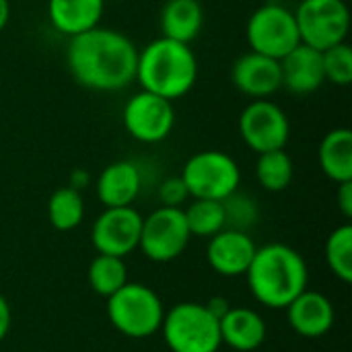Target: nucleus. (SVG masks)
<instances>
[{"mask_svg":"<svg viewBox=\"0 0 352 352\" xmlns=\"http://www.w3.org/2000/svg\"><path fill=\"white\" fill-rule=\"evenodd\" d=\"M138 47L134 41L109 27H93L70 37L66 66L72 78L97 93H118L136 80Z\"/></svg>","mask_w":352,"mask_h":352,"instance_id":"1","label":"nucleus"},{"mask_svg":"<svg viewBox=\"0 0 352 352\" xmlns=\"http://www.w3.org/2000/svg\"><path fill=\"white\" fill-rule=\"evenodd\" d=\"M252 297L268 309H287L309 285V268L303 256L285 243H268L256 250L245 272Z\"/></svg>","mask_w":352,"mask_h":352,"instance_id":"2","label":"nucleus"},{"mask_svg":"<svg viewBox=\"0 0 352 352\" xmlns=\"http://www.w3.org/2000/svg\"><path fill=\"white\" fill-rule=\"evenodd\" d=\"M136 80L140 89L175 101L198 80V60L190 43L157 37L138 50Z\"/></svg>","mask_w":352,"mask_h":352,"instance_id":"3","label":"nucleus"},{"mask_svg":"<svg viewBox=\"0 0 352 352\" xmlns=\"http://www.w3.org/2000/svg\"><path fill=\"white\" fill-rule=\"evenodd\" d=\"M107 320L126 338H151L161 330L165 305L155 289L142 283H126L107 297Z\"/></svg>","mask_w":352,"mask_h":352,"instance_id":"4","label":"nucleus"},{"mask_svg":"<svg viewBox=\"0 0 352 352\" xmlns=\"http://www.w3.org/2000/svg\"><path fill=\"white\" fill-rule=\"evenodd\" d=\"M159 332L171 352H219L223 346L219 320L196 301H182L165 311Z\"/></svg>","mask_w":352,"mask_h":352,"instance_id":"5","label":"nucleus"},{"mask_svg":"<svg viewBox=\"0 0 352 352\" xmlns=\"http://www.w3.org/2000/svg\"><path fill=\"white\" fill-rule=\"evenodd\" d=\"M190 198L219 200L223 202L241 184V169L237 161L217 148L200 151L192 155L179 173Z\"/></svg>","mask_w":352,"mask_h":352,"instance_id":"6","label":"nucleus"},{"mask_svg":"<svg viewBox=\"0 0 352 352\" xmlns=\"http://www.w3.org/2000/svg\"><path fill=\"white\" fill-rule=\"evenodd\" d=\"M245 39L252 52L274 60L285 58L301 43L295 12L278 0L260 4L245 23Z\"/></svg>","mask_w":352,"mask_h":352,"instance_id":"7","label":"nucleus"},{"mask_svg":"<svg viewBox=\"0 0 352 352\" xmlns=\"http://www.w3.org/2000/svg\"><path fill=\"white\" fill-rule=\"evenodd\" d=\"M293 12L301 43L314 50L324 52L351 33V8L344 0H301Z\"/></svg>","mask_w":352,"mask_h":352,"instance_id":"8","label":"nucleus"},{"mask_svg":"<svg viewBox=\"0 0 352 352\" xmlns=\"http://www.w3.org/2000/svg\"><path fill=\"white\" fill-rule=\"evenodd\" d=\"M243 144L256 155L287 148L291 140V122L287 111L272 99H252L237 120Z\"/></svg>","mask_w":352,"mask_h":352,"instance_id":"9","label":"nucleus"},{"mask_svg":"<svg viewBox=\"0 0 352 352\" xmlns=\"http://www.w3.org/2000/svg\"><path fill=\"white\" fill-rule=\"evenodd\" d=\"M190 231L184 208L159 206L148 217H142V231L138 250L157 264L177 260L190 245Z\"/></svg>","mask_w":352,"mask_h":352,"instance_id":"10","label":"nucleus"},{"mask_svg":"<svg viewBox=\"0 0 352 352\" xmlns=\"http://www.w3.org/2000/svg\"><path fill=\"white\" fill-rule=\"evenodd\" d=\"M122 124L136 142L159 144L167 140L175 128L173 101L140 89L124 103Z\"/></svg>","mask_w":352,"mask_h":352,"instance_id":"11","label":"nucleus"},{"mask_svg":"<svg viewBox=\"0 0 352 352\" xmlns=\"http://www.w3.org/2000/svg\"><path fill=\"white\" fill-rule=\"evenodd\" d=\"M142 214L134 206L105 208L93 223L91 243L97 254L126 258L138 250Z\"/></svg>","mask_w":352,"mask_h":352,"instance_id":"12","label":"nucleus"},{"mask_svg":"<svg viewBox=\"0 0 352 352\" xmlns=\"http://www.w3.org/2000/svg\"><path fill=\"white\" fill-rule=\"evenodd\" d=\"M231 82L250 99H270L283 89L280 60L250 50L233 62Z\"/></svg>","mask_w":352,"mask_h":352,"instance_id":"13","label":"nucleus"},{"mask_svg":"<svg viewBox=\"0 0 352 352\" xmlns=\"http://www.w3.org/2000/svg\"><path fill=\"white\" fill-rule=\"evenodd\" d=\"M256 250L258 245L250 233L223 229L217 235L208 237L206 262L219 276L237 278V276H245L256 256Z\"/></svg>","mask_w":352,"mask_h":352,"instance_id":"14","label":"nucleus"},{"mask_svg":"<svg viewBox=\"0 0 352 352\" xmlns=\"http://www.w3.org/2000/svg\"><path fill=\"white\" fill-rule=\"evenodd\" d=\"M144 186L142 169L136 161H113L101 169L95 179V194L97 200L105 208L118 206H132L140 196Z\"/></svg>","mask_w":352,"mask_h":352,"instance_id":"15","label":"nucleus"},{"mask_svg":"<svg viewBox=\"0 0 352 352\" xmlns=\"http://www.w3.org/2000/svg\"><path fill=\"white\" fill-rule=\"evenodd\" d=\"M291 330L301 338H322L326 336L336 320V311L332 301L320 293L305 289L297 299L291 301V305L285 309Z\"/></svg>","mask_w":352,"mask_h":352,"instance_id":"16","label":"nucleus"},{"mask_svg":"<svg viewBox=\"0 0 352 352\" xmlns=\"http://www.w3.org/2000/svg\"><path fill=\"white\" fill-rule=\"evenodd\" d=\"M280 74L283 89H287L291 95L305 97L316 93L326 82L322 52L299 43L285 58H280Z\"/></svg>","mask_w":352,"mask_h":352,"instance_id":"17","label":"nucleus"},{"mask_svg":"<svg viewBox=\"0 0 352 352\" xmlns=\"http://www.w3.org/2000/svg\"><path fill=\"white\" fill-rule=\"evenodd\" d=\"M221 340L237 352L258 351L268 336L266 320L252 307H229L219 320Z\"/></svg>","mask_w":352,"mask_h":352,"instance_id":"18","label":"nucleus"},{"mask_svg":"<svg viewBox=\"0 0 352 352\" xmlns=\"http://www.w3.org/2000/svg\"><path fill=\"white\" fill-rule=\"evenodd\" d=\"M103 12L105 0H47V19L52 27L68 39L99 27Z\"/></svg>","mask_w":352,"mask_h":352,"instance_id":"19","label":"nucleus"},{"mask_svg":"<svg viewBox=\"0 0 352 352\" xmlns=\"http://www.w3.org/2000/svg\"><path fill=\"white\" fill-rule=\"evenodd\" d=\"M161 37L192 43L204 27V8L200 0H165L159 14Z\"/></svg>","mask_w":352,"mask_h":352,"instance_id":"20","label":"nucleus"},{"mask_svg":"<svg viewBox=\"0 0 352 352\" xmlns=\"http://www.w3.org/2000/svg\"><path fill=\"white\" fill-rule=\"evenodd\" d=\"M318 161L328 179L334 184L352 179V132L351 128L330 130L318 148Z\"/></svg>","mask_w":352,"mask_h":352,"instance_id":"21","label":"nucleus"},{"mask_svg":"<svg viewBox=\"0 0 352 352\" xmlns=\"http://www.w3.org/2000/svg\"><path fill=\"white\" fill-rule=\"evenodd\" d=\"M47 221L56 231L68 233L80 227L85 221V198L82 192L70 186L58 188L47 200Z\"/></svg>","mask_w":352,"mask_h":352,"instance_id":"22","label":"nucleus"},{"mask_svg":"<svg viewBox=\"0 0 352 352\" xmlns=\"http://www.w3.org/2000/svg\"><path fill=\"white\" fill-rule=\"evenodd\" d=\"M295 175V165L287 148L260 153L256 161V179L266 192H283L291 186Z\"/></svg>","mask_w":352,"mask_h":352,"instance_id":"23","label":"nucleus"},{"mask_svg":"<svg viewBox=\"0 0 352 352\" xmlns=\"http://www.w3.org/2000/svg\"><path fill=\"white\" fill-rule=\"evenodd\" d=\"M87 280L97 295L107 299L128 283V266L124 258L97 254L89 264Z\"/></svg>","mask_w":352,"mask_h":352,"instance_id":"24","label":"nucleus"},{"mask_svg":"<svg viewBox=\"0 0 352 352\" xmlns=\"http://www.w3.org/2000/svg\"><path fill=\"white\" fill-rule=\"evenodd\" d=\"M184 217L192 237L208 239L225 229V210L219 200L192 198V202L184 208Z\"/></svg>","mask_w":352,"mask_h":352,"instance_id":"25","label":"nucleus"},{"mask_svg":"<svg viewBox=\"0 0 352 352\" xmlns=\"http://www.w3.org/2000/svg\"><path fill=\"white\" fill-rule=\"evenodd\" d=\"M326 264L344 285L352 283V225L336 227L326 239Z\"/></svg>","mask_w":352,"mask_h":352,"instance_id":"26","label":"nucleus"},{"mask_svg":"<svg viewBox=\"0 0 352 352\" xmlns=\"http://www.w3.org/2000/svg\"><path fill=\"white\" fill-rule=\"evenodd\" d=\"M223 210H225V229L250 233V229L256 227L260 221L258 202L250 194L239 190H235L231 196L223 200Z\"/></svg>","mask_w":352,"mask_h":352,"instance_id":"27","label":"nucleus"},{"mask_svg":"<svg viewBox=\"0 0 352 352\" xmlns=\"http://www.w3.org/2000/svg\"><path fill=\"white\" fill-rule=\"evenodd\" d=\"M324 78L336 87H349L352 82V50L349 41L336 43L322 52Z\"/></svg>","mask_w":352,"mask_h":352,"instance_id":"28","label":"nucleus"},{"mask_svg":"<svg viewBox=\"0 0 352 352\" xmlns=\"http://www.w3.org/2000/svg\"><path fill=\"white\" fill-rule=\"evenodd\" d=\"M157 196H159L161 206H171V208H184V204L190 198L188 188L179 175L165 177L157 188Z\"/></svg>","mask_w":352,"mask_h":352,"instance_id":"29","label":"nucleus"},{"mask_svg":"<svg viewBox=\"0 0 352 352\" xmlns=\"http://www.w3.org/2000/svg\"><path fill=\"white\" fill-rule=\"evenodd\" d=\"M336 202H338V210L342 212V217L346 221L352 219V179L351 182H342L338 184L336 190Z\"/></svg>","mask_w":352,"mask_h":352,"instance_id":"30","label":"nucleus"},{"mask_svg":"<svg viewBox=\"0 0 352 352\" xmlns=\"http://www.w3.org/2000/svg\"><path fill=\"white\" fill-rule=\"evenodd\" d=\"M10 326H12V311H10V305H8L6 297L0 293V344L6 340V336L10 332Z\"/></svg>","mask_w":352,"mask_h":352,"instance_id":"31","label":"nucleus"},{"mask_svg":"<svg viewBox=\"0 0 352 352\" xmlns=\"http://www.w3.org/2000/svg\"><path fill=\"white\" fill-rule=\"evenodd\" d=\"M89 184H91V173H89L87 169H82V167H76V169H72V171H70L68 186H70L72 190H78V192H82V190H85Z\"/></svg>","mask_w":352,"mask_h":352,"instance_id":"32","label":"nucleus"},{"mask_svg":"<svg viewBox=\"0 0 352 352\" xmlns=\"http://www.w3.org/2000/svg\"><path fill=\"white\" fill-rule=\"evenodd\" d=\"M204 305L208 307V311H210L217 320H221V318L227 314V309L231 307V305H229V301H227V299H223V297H212V299H208Z\"/></svg>","mask_w":352,"mask_h":352,"instance_id":"33","label":"nucleus"},{"mask_svg":"<svg viewBox=\"0 0 352 352\" xmlns=\"http://www.w3.org/2000/svg\"><path fill=\"white\" fill-rule=\"evenodd\" d=\"M10 21V0H0V33L6 29Z\"/></svg>","mask_w":352,"mask_h":352,"instance_id":"34","label":"nucleus"},{"mask_svg":"<svg viewBox=\"0 0 352 352\" xmlns=\"http://www.w3.org/2000/svg\"><path fill=\"white\" fill-rule=\"evenodd\" d=\"M163 2H165V0H163Z\"/></svg>","mask_w":352,"mask_h":352,"instance_id":"35","label":"nucleus"}]
</instances>
